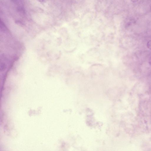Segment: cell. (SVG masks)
Masks as SVG:
<instances>
[{
	"label": "cell",
	"mask_w": 151,
	"mask_h": 151,
	"mask_svg": "<svg viewBox=\"0 0 151 151\" xmlns=\"http://www.w3.org/2000/svg\"><path fill=\"white\" fill-rule=\"evenodd\" d=\"M6 67V65H5L4 63H1L0 70L1 71L4 70V69H5Z\"/></svg>",
	"instance_id": "1"
},
{
	"label": "cell",
	"mask_w": 151,
	"mask_h": 151,
	"mask_svg": "<svg viewBox=\"0 0 151 151\" xmlns=\"http://www.w3.org/2000/svg\"><path fill=\"white\" fill-rule=\"evenodd\" d=\"M147 46L148 49L151 50V40L147 42Z\"/></svg>",
	"instance_id": "2"
},
{
	"label": "cell",
	"mask_w": 151,
	"mask_h": 151,
	"mask_svg": "<svg viewBox=\"0 0 151 151\" xmlns=\"http://www.w3.org/2000/svg\"><path fill=\"white\" fill-rule=\"evenodd\" d=\"M149 63L151 65V57L150 58L149 60Z\"/></svg>",
	"instance_id": "3"
},
{
	"label": "cell",
	"mask_w": 151,
	"mask_h": 151,
	"mask_svg": "<svg viewBox=\"0 0 151 151\" xmlns=\"http://www.w3.org/2000/svg\"><path fill=\"white\" fill-rule=\"evenodd\" d=\"M40 2H43L45 0H36Z\"/></svg>",
	"instance_id": "4"
}]
</instances>
